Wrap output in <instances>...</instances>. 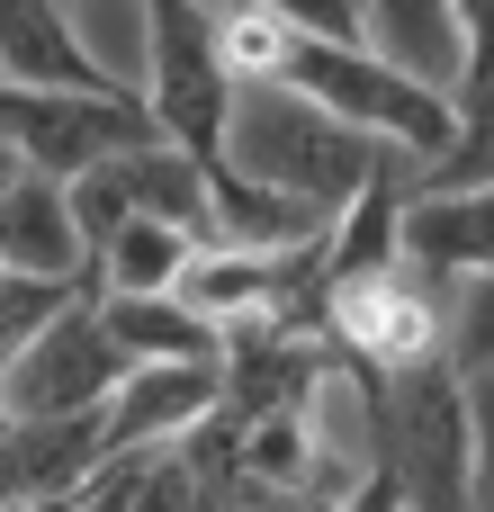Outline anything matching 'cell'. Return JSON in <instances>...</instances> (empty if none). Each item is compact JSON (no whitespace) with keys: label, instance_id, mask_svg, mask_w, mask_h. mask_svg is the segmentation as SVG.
I'll use <instances>...</instances> for the list:
<instances>
[{"label":"cell","instance_id":"1","mask_svg":"<svg viewBox=\"0 0 494 512\" xmlns=\"http://www.w3.org/2000/svg\"><path fill=\"white\" fill-rule=\"evenodd\" d=\"M225 171L288 198V207H315V216H342L360 207L387 171H414L396 162L387 144L333 126L315 99H297L288 81H261V90H234V117H225Z\"/></svg>","mask_w":494,"mask_h":512},{"label":"cell","instance_id":"2","mask_svg":"<svg viewBox=\"0 0 494 512\" xmlns=\"http://www.w3.org/2000/svg\"><path fill=\"white\" fill-rule=\"evenodd\" d=\"M378 486L396 495V512H468L477 432H468V378L450 360L378 378Z\"/></svg>","mask_w":494,"mask_h":512},{"label":"cell","instance_id":"3","mask_svg":"<svg viewBox=\"0 0 494 512\" xmlns=\"http://www.w3.org/2000/svg\"><path fill=\"white\" fill-rule=\"evenodd\" d=\"M144 117L153 135L207 171H225V117H234V81L207 45V9L198 0H153V54H144Z\"/></svg>","mask_w":494,"mask_h":512},{"label":"cell","instance_id":"4","mask_svg":"<svg viewBox=\"0 0 494 512\" xmlns=\"http://www.w3.org/2000/svg\"><path fill=\"white\" fill-rule=\"evenodd\" d=\"M135 144H162L144 99H72V90H9L0 81V153L27 180L72 189L81 171H99V162H117Z\"/></svg>","mask_w":494,"mask_h":512},{"label":"cell","instance_id":"5","mask_svg":"<svg viewBox=\"0 0 494 512\" xmlns=\"http://www.w3.org/2000/svg\"><path fill=\"white\" fill-rule=\"evenodd\" d=\"M117 378H126V360L99 333V297H81L27 351L0 360V423H81V414H108Z\"/></svg>","mask_w":494,"mask_h":512},{"label":"cell","instance_id":"6","mask_svg":"<svg viewBox=\"0 0 494 512\" xmlns=\"http://www.w3.org/2000/svg\"><path fill=\"white\" fill-rule=\"evenodd\" d=\"M63 207H72L81 252H99V243L126 234V225H189V234H207V180H198V162H180L171 144H135V153L81 171V180L63 189Z\"/></svg>","mask_w":494,"mask_h":512},{"label":"cell","instance_id":"7","mask_svg":"<svg viewBox=\"0 0 494 512\" xmlns=\"http://www.w3.org/2000/svg\"><path fill=\"white\" fill-rule=\"evenodd\" d=\"M225 405V369H126L99 432H108V459H153V450H180L198 423H216Z\"/></svg>","mask_w":494,"mask_h":512},{"label":"cell","instance_id":"8","mask_svg":"<svg viewBox=\"0 0 494 512\" xmlns=\"http://www.w3.org/2000/svg\"><path fill=\"white\" fill-rule=\"evenodd\" d=\"M468 27V72L450 90V153L414 171L405 198H477L494 189V9H459Z\"/></svg>","mask_w":494,"mask_h":512},{"label":"cell","instance_id":"9","mask_svg":"<svg viewBox=\"0 0 494 512\" xmlns=\"http://www.w3.org/2000/svg\"><path fill=\"white\" fill-rule=\"evenodd\" d=\"M0 81L9 90H72V99H117L99 63L72 36V9L54 0H0Z\"/></svg>","mask_w":494,"mask_h":512},{"label":"cell","instance_id":"10","mask_svg":"<svg viewBox=\"0 0 494 512\" xmlns=\"http://www.w3.org/2000/svg\"><path fill=\"white\" fill-rule=\"evenodd\" d=\"M369 54H378L387 72H405L414 90L450 99L459 72H468V27H459V9H441V0H369Z\"/></svg>","mask_w":494,"mask_h":512},{"label":"cell","instance_id":"11","mask_svg":"<svg viewBox=\"0 0 494 512\" xmlns=\"http://www.w3.org/2000/svg\"><path fill=\"white\" fill-rule=\"evenodd\" d=\"M99 333L126 369H225V333L180 297H99Z\"/></svg>","mask_w":494,"mask_h":512},{"label":"cell","instance_id":"12","mask_svg":"<svg viewBox=\"0 0 494 512\" xmlns=\"http://www.w3.org/2000/svg\"><path fill=\"white\" fill-rule=\"evenodd\" d=\"M0 270L9 279H90V252L72 234V207L54 180H9L0 189Z\"/></svg>","mask_w":494,"mask_h":512},{"label":"cell","instance_id":"13","mask_svg":"<svg viewBox=\"0 0 494 512\" xmlns=\"http://www.w3.org/2000/svg\"><path fill=\"white\" fill-rule=\"evenodd\" d=\"M405 261L441 288L494 279V189L477 198H405Z\"/></svg>","mask_w":494,"mask_h":512},{"label":"cell","instance_id":"14","mask_svg":"<svg viewBox=\"0 0 494 512\" xmlns=\"http://www.w3.org/2000/svg\"><path fill=\"white\" fill-rule=\"evenodd\" d=\"M198 252H207V234H189V225H126L90 252V297H171Z\"/></svg>","mask_w":494,"mask_h":512},{"label":"cell","instance_id":"15","mask_svg":"<svg viewBox=\"0 0 494 512\" xmlns=\"http://www.w3.org/2000/svg\"><path fill=\"white\" fill-rule=\"evenodd\" d=\"M207 45H216V63H225L234 90H261V81H288L297 27H288L279 0H252V9L234 0V9H207Z\"/></svg>","mask_w":494,"mask_h":512},{"label":"cell","instance_id":"16","mask_svg":"<svg viewBox=\"0 0 494 512\" xmlns=\"http://www.w3.org/2000/svg\"><path fill=\"white\" fill-rule=\"evenodd\" d=\"M81 297H90V279H9V270H0V360L27 351V342H36L54 315H72Z\"/></svg>","mask_w":494,"mask_h":512},{"label":"cell","instance_id":"17","mask_svg":"<svg viewBox=\"0 0 494 512\" xmlns=\"http://www.w3.org/2000/svg\"><path fill=\"white\" fill-rule=\"evenodd\" d=\"M450 369H459V378L494 369V279L450 288Z\"/></svg>","mask_w":494,"mask_h":512},{"label":"cell","instance_id":"18","mask_svg":"<svg viewBox=\"0 0 494 512\" xmlns=\"http://www.w3.org/2000/svg\"><path fill=\"white\" fill-rule=\"evenodd\" d=\"M468 432H477V495H468V512H494V369L468 378Z\"/></svg>","mask_w":494,"mask_h":512},{"label":"cell","instance_id":"19","mask_svg":"<svg viewBox=\"0 0 494 512\" xmlns=\"http://www.w3.org/2000/svg\"><path fill=\"white\" fill-rule=\"evenodd\" d=\"M9 180H18V162H9V153H0V189H9Z\"/></svg>","mask_w":494,"mask_h":512}]
</instances>
